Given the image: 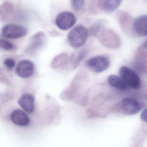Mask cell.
<instances>
[{
	"instance_id": "obj_1",
	"label": "cell",
	"mask_w": 147,
	"mask_h": 147,
	"mask_svg": "<svg viewBox=\"0 0 147 147\" xmlns=\"http://www.w3.org/2000/svg\"><path fill=\"white\" fill-rule=\"evenodd\" d=\"M122 0H91L89 11L91 14L96 15L101 12L110 13L115 11Z\"/></svg>"
},
{
	"instance_id": "obj_2",
	"label": "cell",
	"mask_w": 147,
	"mask_h": 147,
	"mask_svg": "<svg viewBox=\"0 0 147 147\" xmlns=\"http://www.w3.org/2000/svg\"><path fill=\"white\" fill-rule=\"evenodd\" d=\"M89 35V31L83 25H78L69 33L68 40L74 48H79L85 44Z\"/></svg>"
},
{
	"instance_id": "obj_3",
	"label": "cell",
	"mask_w": 147,
	"mask_h": 147,
	"mask_svg": "<svg viewBox=\"0 0 147 147\" xmlns=\"http://www.w3.org/2000/svg\"><path fill=\"white\" fill-rule=\"evenodd\" d=\"M120 77L128 88L138 89L141 86V80L137 73L127 66H122L119 70Z\"/></svg>"
},
{
	"instance_id": "obj_4",
	"label": "cell",
	"mask_w": 147,
	"mask_h": 147,
	"mask_svg": "<svg viewBox=\"0 0 147 147\" xmlns=\"http://www.w3.org/2000/svg\"><path fill=\"white\" fill-rule=\"evenodd\" d=\"M76 22V17L73 13L64 11L59 13L55 19L56 26L63 31L69 30L72 27Z\"/></svg>"
},
{
	"instance_id": "obj_5",
	"label": "cell",
	"mask_w": 147,
	"mask_h": 147,
	"mask_svg": "<svg viewBox=\"0 0 147 147\" xmlns=\"http://www.w3.org/2000/svg\"><path fill=\"white\" fill-rule=\"evenodd\" d=\"M27 33V30L23 26L15 24H7L3 27L2 35L6 38L17 39L24 37Z\"/></svg>"
},
{
	"instance_id": "obj_6",
	"label": "cell",
	"mask_w": 147,
	"mask_h": 147,
	"mask_svg": "<svg viewBox=\"0 0 147 147\" xmlns=\"http://www.w3.org/2000/svg\"><path fill=\"white\" fill-rule=\"evenodd\" d=\"M86 64L92 71L99 73L108 69L109 66L110 61L105 56H96L88 59Z\"/></svg>"
},
{
	"instance_id": "obj_7",
	"label": "cell",
	"mask_w": 147,
	"mask_h": 147,
	"mask_svg": "<svg viewBox=\"0 0 147 147\" xmlns=\"http://www.w3.org/2000/svg\"><path fill=\"white\" fill-rule=\"evenodd\" d=\"M121 109L127 115H134L140 111L142 106L140 103L134 98H127L121 102Z\"/></svg>"
},
{
	"instance_id": "obj_8",
	"label": "cell",
	"mask_w": 147,
	"mask_h": 147,
	"mask_svg": "<svg viewBox=\"0 0 147 147\" xmlns=\"http://www.w3.org/2000/svg\"><path fill=\"white\" fill-rule=\"evenodd\" d=\"M16 71L21 78H30L34 72V65L29 60H22L17 65Z\"/></svg>"
},
{
	"instance_id": "obj_9",
	"label": "cell",
	"mask_w": 147,
	"mask_h": 147,
	"mask_svg": "<svg viewBox=\"0 0 147 147\" xmlns=\"http://www.w3.org/2000/svg\"><path fill=\"white\" fill-rule=\"evenodd\" d=\"M10 118L12 121L18 126L26 127L30 123V118L28 115L21 110L14 111L11 114Z\"/></svg>"
},
{
	"instance_id": "obj_10",
	"label": "cell",
	"mask_w": 147,
	"mask_h": 147,
	"mask_svg": "<svg viewBox=\"0 0 147 147\" xmlns=\"http://www.w3.org/2000/svg\"><path fill=\"white\" fill-rule=\"evenodd\" d=\"M20 106L26 112L29 114L33 113L35 109L34 98L29 93L22 95L18 101Z\"/></svg>"
},
{
	"instance_id": "obj_11",
	"label": "cell",
	"mask_w": 147,
	"mask_h": 147,
	"mask_svg": "<svg viewBox=\"0 0 147 147\" xmlns=\"http://www.w3.org/2000/svg\"><path fill=\"white\" fill-rule=\"evenodd\" d=\"M133 28L136 33L141 37L147 35V15L141 16L135 20Z\"/></svg>"
},
{
	"instance_id": "obj_12",
	"label": "cell",
	"mask_w": 147,
	"mask_h": 147,
	"mask_svg": "<svg viewBox=\"0 0 147 147\" xmlns=\"http://www.w3.org/2000/svg\"><path fill=\"white\" fill-rule=\"evenodd\" d=\"M108 81L111 86L120 90H127V86L120 77L115 75H111L108 78Z\"/></svg>"
},
{
	"instance_id": "obj_13",
	"label": "cell",
	"mask_w": 147,
	"mask_h": 147,
	"mask_svg": "<svg viewBox=\"0 0 147 147\" xmlns=\"http://www.w3.org/2000/svg\"><path fill=\"white\" fill-rule=\"evenodd\" d=\"M105 21L104 20H98L93 23L88 30L89 34L92 36H98L100 33L104 28Z\"/></svg>"
},
{
	"instance_id": "obj_14",
	"label": "cell",
	"mask_w": 147,
	"mask_h": 147,
	"mask_svg": "<svg viewBox=\"0 0 147 147\" xmlns=\"http://www.w3.org/2000/svg\"><path fill=\"white\" fill-rule=\"evenodd\" d=\"M13 11V6L9 3H4L0 6V17L3 18L9 16Z\"/></svg>"
},
{
	"instance_id": "obj_15",
	"label": "cell",
	"mask_w": 147,
	"mask_h": 147,
	"mask_svg": "<svg viewBox=\"0 0 147 147\" xmlns=\"http://www.w3.org/2000/svg\"><path fill=\"white\" fill-rule=\"evenodd\" d=\"M85 0H71L72 9L75 11H79L82 9L84 5Z\"/></svg>"
},
{
	"instance_id": "obj_16",
	"label": "cell",
	"mask_w": 147,
	"mask_h": 147,
	"mask_svg": "<svg viewBox=\"0 0 147 147\" xmlns=\"http://www.w3.org/2000/svg\"><path fill=\"white\" fill-rule=\"evenodd\" d=\"M15 46L11 42L4 39H0V48L3 50L9 51L14 49Z\"/></svg>"
},
{
	"instance_id": "obj_17",
	"label": "cell",
	"mask_w": 147,
	"mask_h": 147,
	"mask_svg": "<svg viewBox=\"0 0 147 147\" xmlns=\"http://www.w3.org/2000/svg\"><path fill=\"white\" fill-rule=\"evenodd\" d=\"M86 52L85 51H81L80 52L78 53V55L76 56L75 59H74V65L75 66H77L79 63L80 61L85 56Z\"/></svg>"
},
{
	"instance_id": "obj_18",
	"label": "cell",
	"mask_w": 147,
	"mask_h": 147,
	"mask_svg": "<svg viewBox=\"0 0 147 147\" xmlns=\"http://www.w3.org/2000/svg\"><path fill=\"white\" fill-rule=\"evenodd\" d=\"M4 64L7 68L12 69L15 65L16 62L13 59L8 58L4 60Z\"/></svg>"
},
{
	"instance_id": "obj_19",
	"label": "cell",
	"mask_w": 147,
	"mask_h": 147,
	"mask_svg": "<svg viewBox=\"0 0 147 147\" xmlns=\"http://www.w3.org/2000/svg\"><path fill=\"white\" fill-rule=\"evenodd\" d=\"M141 119L143 121L147 123V108L142 113L141 115Z\"/></svg>"
}]
</instances>
